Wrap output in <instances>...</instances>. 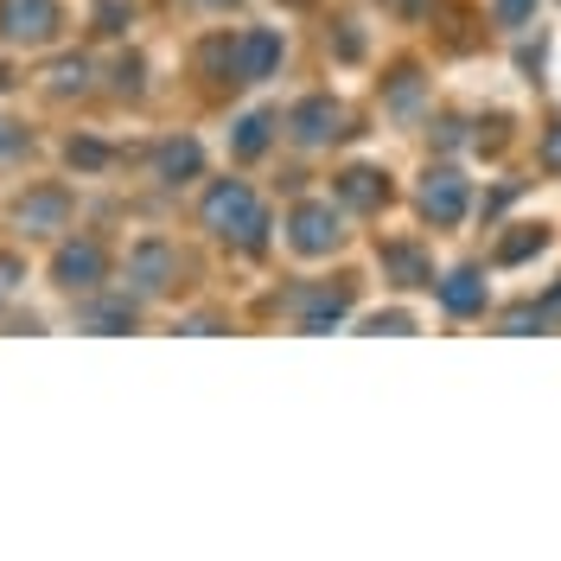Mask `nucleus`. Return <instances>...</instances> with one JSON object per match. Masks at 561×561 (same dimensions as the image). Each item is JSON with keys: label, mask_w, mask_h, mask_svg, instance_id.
Wrapping results in <instances>:
<instances>
[{"label": "nucleus", "mask_w": 561, "mask_h": 561, "mask_svg": "<svg viewBox=\"0 0 561 561\" xmlns=\"http://www.w3.org/2000/svg\"><path fill=\"white\" fill-rule=\"evenodd\" d=\"M205 230L237 237V243H262L268 217H262V205H255V192H249L243 179H224V185L205 198Z\"/></svg>", "instance_id": "nucleus-1"}, {"label": "nucleus", "mask_w": 561, "mask_h": 561, "mask_svg": "<svg viewBox=\"0 0 561 561\" xmlns=\"http://www.w3.org/2000/svg\"><path fill=\"white\" fill-rule=\"evenodd\" d=\"M58 33V0H0V38L7 45H45Z\"/></svg>", "instance_id": "nucleus-2"}, {"label": "nucleus", "mask_w": 561, "mask_h": 561, "mask_svg": "<svg viewBox=\"0 0 561 561\" xmlns=\"http://www.w3.org/2000/svg\"><path fill=\"white\" fill-rule=\"evenodd\" d=\"M287 243L300 249V255H332V249H339V210L332 205H300L294 224H287Z\"/></svg>", "instance_id": "nucleus-3"}, {"label": "nucleus", "mask_w": 561, "mask_h": 561, "mask_svg": "<svg viewBox=\"0 0 561 561\" xmlns=\"http://www.w3.org/2000/svg\"><path fill=\"white\" fill-rule=\"evenodd\" d=\"M421 210L434 217V224H459L466 217V179L459 173H434L421 185Z\"/></svg>", "instance_id": "nucleus-4"}, {"label": "nucleus", "mask_w": 561, "mask_h": 561, "mask_svg": "<svg viewBox=\"0 0 561 561\" xmlns=\"http://www.w3.org/2000/svg\"><path fill=\"white\" fill-rule=\"evenodd\" d=\"M103 280V249L96 243H65V255H58V287H96Z\"/></svg>", "instance_id": "nucleus-5"}, {"label": "nucleus", "mask_w": 561, "mask_h": 561, "mask_svg": "<svg viewBox=\"0 0 561 561\" xmlns=\"http://www.w3.org/2000/svg\"><path fill=\"white\" fill-rule=\"evenodd\" d=\"M275 58H280V33H249L243 38V77L249 83H262V77L275 70Z\"/></svg>", "instance_id": "nucleus-6"}, {"label": "nucleus", "mask_w": 561, "mask_h": 561, "mask_svg": "<svg viewBox=\"0 0 561 561\" xmlns=\"http://www.w3.org/2000/svg\"><path fill=\"white\" fill-rule=\"evenodd\" d=\"M440 300H447L454 313H479V307H485V280H479V275H447Z\"/></svg>", "instance_id": "nucleus-7"}, {"label": "nucleus", "mask_w": 561, "mask_h": 561, "mask_svg": "<svg viewBox=\"0 0 561 561\" xmlns=\"http://www.w3.org/2000/svg\"><path fill=\"white\" fill-rule=\"evenodd\" d=\"M198 167H205V153H198V140H173V147H167V153H160V179H192L198 173Z\"/></svg>", "instance_id": "nucleus-8"}, {"label": "nucleus", "mask_w": 561, "mask_h": 561, "mask_svg": "<svg viewBox=\"0 0 561 561\" xmlns=\"http://www.w3.org/2000/svg\"><path fill=\"white\" fill-rule=\"evenodd\" d=\"M20 224H45L38 237H51V230L65 224V198H58V192H45V198H33V205H20Z\"/></svg>", "instance_id": "nucleus-9"}, {"label": "nucleus", "mask_w": 561, "mask_h": 561, "mask_svg": "<svg viewBox=\"0 0 561 561\" xmlns=\"http://www.w3.org/2000/svg\"><path fill=\"white\" fill-rule=\"evenodd\" d=\"M332 128H339V108L332 103H307L300 108V140H325Z\"/></svg>", "instance_id": "nucleus-10"}, {"label": "nucleus", "mask_w": 561, "mask_h": 561, "mask_svg": "<svg viewBox=\"0 0 561 561\" xmlns=\"http://www.w3.org/2000/svg\"><path fill=\"white\" fill-rule=\"evenodd\" d=\"M262 147H268V115H249L243 128H237V153H262Z\"/></svg>", "instance_id": "nucleus-11"}, {"label": "nucleus", "mask_w": 561, "mask_h": 561, "mask_svg": "<svg viewBox=\"0 0 561 561\" xmlns=\"http://www.w3.org/2000/svg\"><path fill=\"white\" fill-rule=\"evenodd\" d=\"M135 268H140V275H147V280H140V287H160V275H167V249H160V243H147V249H140V255H135Z\"/></svg>", "instance_id": "nucleus-12"}, {"label": "nucleus", "mask_w": 561, "mask_h": 561, "mask_svg": "<svg viewBox=\"0 0 561 561\" xmlns=\"http://www.w3.org/2000/svg\"><path fill=\"white\" fill-rule=\"evenodd\" d=\"M351 205H377V173H351Z\"/></svg>", "instance_id": "nucleus-13"}, {"label": "nucleus", "mask_w": 561, "mask_h": 561, "mask_svg": "<svg viewBox=\"0 0 561 561\" xmlns=\"http://www.w3.org/2000/svg\"><path fill=\"white\" fill-rule=\"evenodd\" d=\"M497 13H504V26H517V20L529 13V0H497Z\"/></svg>", "instance_id": "nucleus-14"}, {"label": "nucleus", "mask_w": 561, "mask_h": 561, "mask_svg": "<svg viewBox=\"0 0 561 561\" xmlns=\"http://www.w3.org/2000/svg\"><path fill=\"white\" fill-rule=\"evenodd\" d=\"M13 280H20V262H13V255H0V294H7Z\"/></svg>", "instance_id": "nucleus-15"}, {"label": "nucleus", "mask_w": 561, "mask_h": 561, "mask_svg": "<svg viewBox=\"0 0 561 561\" xmlns=\"http://www.w3.org/2000/svg\"><path fill=\"white\" fill-rule=\"evenodd\" d=\"M20 147V135H13V122H0V153H13Z\"/></svg>", "instance_id": "nucleus-16"}, {"label": "nucleus", "mask_w": 561, "mask_h": 561, "mask_svg": "<svg viewBox=\"0 0 561 561\" xmlns=\"http://www.w3.org/2000/svg\"><path fill=\"white\" fill-rule=\"evenodd\" d=\"M549 160H561V135H556V140H549Z\"/></svg>", "instance_id": "nucleus-17"}]
</instances>
